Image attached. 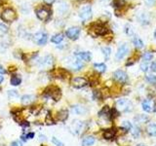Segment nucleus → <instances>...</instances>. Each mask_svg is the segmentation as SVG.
I'll return each instance as SVG.
<instances>
[{
    "label": "nucleus",
    "instance_id": "17",
    "mask_svg": "<svg viewBox=\"0 0 156 146\" xmlns=\"http://www.w3.org/2000/svg\"><path fill=\"white\" fill-rule=\"evenodd\" d=\"M99 116L100 117H105V118H107V119H111V110L109 109V107L108 106H105L104 108L100 111Z\"/></svg>",
    "mask_w": 156,
    "mask_h": 146
},
{
    "label": "nucleus",
    "instance_id": "34",
    "mask_svg": "<svg viewBox=\"0 0 156 146\" xmlns=\"http://www.w3.org/2000/svg\"><path fill=\"white\" fill-rule=\"evenodd\" d=\"M146 80H147L151 84H156V75L153 74H148L146 76Z\"/></svg>",
    "mask_w": 156,
    "mask_h": 146
},
{
    "label": "nucleus",
    "instance_id": "49",
    "mask_svg": "<svg viewBox=\"0 0 156 146\" xmlns=\"http://www.w3.org/2000/svg\"><path fill=\"white\" fill-rule=\"evenodd\" d=\"M155 146H156V145H155Z\"/></svg>",
    "mask_w": 156,
    "mask_h": 146
},
{
    "label": "nucleus",
    "instance_id": "23",
    "mask_svg": "<svg viewBox=\"0 0 156 146\" xmlns=\"http://www.w3.org/2000/svg\"><path fill=\"white\" fill-rule=\"evenodd\" d=\"M94 143H95V138L93 137V136H86V137L82 141L83 146H91Z\"/></svg>",
    "mask_w": 156,
    "mask_h": 146
},
{
    "label": "nucleus",
    "instance_id": "24",
    "mask_svg": "<svg viewBox=\"0 0 156 146\" xmlns=\"http://www.w3.org/2000/svg\"><path fill=\"white\" fill-rule=\"evenodd\" d=\"M82 67H83V62H82V61L78 60V58L73 61V63L71 64V68L74 70H80Z\"/></svg>",
    "mask_w": 156,
    "mask_h": 146
},
{
    "label": "nucleus",
    "instance_id": "35",
    "mask_svg": "<svg viewBox=\"0 0 156 146\" xmlns=\"http://www.w3.org/2000/svg\"><path fill=\"white\" fill-rule=\"evenodd\" d=\"M140 70H141V71L146 72V71L148 70V62H146V61H143V62L140 63Z\"/></svg>",
    "mask_w": 156,
    "mask_h": 146
},
{
    "label": "nucleus",
    "instance_id": "43",
    "mask_svg": "<svg viewBox=\"0 0 156 146\" xmlns=\"http://www.w3.org/2000/svg\"><path fill=\"white\" fill-rule=\"evenodd\" d=\"M5 73H6V70H5V68L2 65H0V75L5 74Z\"/></svg>",
    "mask_w": 156,
    "mask_h": 146
},
{
    "label": "nucleus",
    "instance_id": "41",
    "mask_svg": "<svg viewBox=\"0 0 156 146\" xmlns=\"http://www.w3.org/2000/svg\"><path fill=\"white\" fill-rule=\"evenodd\" d=\"M150 69L152 70L153 72H156V61H153L152 63H151V65H150Z\"/></svg>",
    "mask_w": 156,
    "mask_h": 146
},
{
    "label": "nucleus",
    "instance_id": "36",
    "mask_svg": "<svg viewBox=\"0 0 156 146\" xmlns=\"http://www.w3.org/2000/svg\"><path fill=\"white\" fill-rule=\"evenodd\" d=\"M52 142L55 144V145H57V146H65L62 141H60V140H58V138H56V137H52Z\"/></svg>",
    "mask_w": 156,
    "mask_h": 146
},
{
    "label": "nucleus",
    "instance_id": "16",
    "mask_svg": "<svg viewBox=\"0 0 156 146\" xmlns=\"http://www.w3.org/2000/svg\"><path fill=\"white\" fill-rule=\"evenodd\" d=\"M57 118L58 121L65 122L68 118V111L66 109H62L57 113Z\"/></svg>",
    "mask_w": 156,
    "mask_h": 146
},
{
    "label": "nucleus",
    "instance_id": "15",
    "mask_svg": "<svg viewBox=\"0 0 156 146\" xmlns=\"http://www.w3.org/2000/svg\"><path fill=\"white\" fill-rule=\"evenodd\" d=\"M22 103L23 105H29L34 102L35 100V96H32V95H24L22 96Z\"/></svg>",
    "mask_w": 156,
    "mask_h": 146
},
{
    "label": "nucleus",
    "instance_id": "18",
    "mask_svg": "<svg viewBox=\"0 0 156 146\" xmlns=\"http://www.w3.org/2000/svg\"><path fill=\"white\" fill-rule=\"evenodd\" d=\"M72 112L77 115H83L87 112V109L82 105H74L72 106Z\"/></svg>",
    "mask_w": 156,
    "mask_h": 146
},
{
    "label": "nucleus",
    "instance_id": "3",
    "mask_svg": "<svg viewBox=\"0 0 156 146\" xmlns=\"http://www.w3.org/2000/svg\"><path fill=\"white\" fill-rule=\"evenodd\" d=\"M116 109L120 112H131L133 110V103L126 99H121L116 101Z\"/></svg>",
    "mask_w": 156,
    "mask_h": 146
},
{
    "label": "nucleus",
    "instance_id": "46",
    "mask_svg": "<svg viewBox=\"0 0 156 146\" xmlns=\"http://www.w3.org/2000/svg\"><path fill=\"white\" fill-rule=\"evenodd\" d=\"M3 80H4V77L2 76V75H0V84L3 82Z\"/></svg>",
    "mask_w": 156,
    "mask_h": 146
},
{
    "label": "nucleus",
    "instance_id": "19",
    "mask_svg": "<svg viewBox=\"0 0 156 146\" xmlns=\"http://www.w3.org/2000/svg\"><path fill=\"white\" fill-rule=\"evenodd\" d=\"M116 134L115 130H112V129H108V130H105L104 131V138L105 139H111L114 137V135Z\"/></svg>",
    "mask_w": 156,
    "mask_h": 146
},
{
    "label": "nucleus",
    "instance_id": "37",
    "mask_svg": "<svg viewBox=\"0 0 156 146\" xmlns=\"http://www.w3.org/2000/svg\"><path fill=\"white\" fill-rule=\"evenodd\" d=\"M0 31L3 32V33L8 32V27L5 26V24H3L2 23H0Z\"/></svg>",
    "mask_w": 156,
    "mask_h": 146
},
{
    "label": "nucleus",
    "instance_id": "22",
    "mask_svg": "<svg viewBox=\"0 0 156 146\" xmlns=\"http://www.w3.org/2000/svg\"><path fill=\"white\" fill-rule=\"evenodd\" d=\"M63 37H65V35L62 33H57L51 38V41L55 44H60L63 40Z\"/></svg>",
    "mask_w": 156,
    "mask_h": 146
},
{
    "label": "nucleus",
    "instance_id": "13",
    "mask_svg": "<svg viewBox=\"0 0 156 146\" xmlns=\"http://www.w3.org/2000/svg\"><path fill=\"white\" fill-rule=\"evenodd\" d=\"M54 63V57L52 56H46L44 58H42V61H40V66L44 67V68H49L53 65Z\"/></svg>",
    "mask_w": 156,
    "mask_h": 146
},
{
    "label": "nucleus",
    "instance_id": "10",
    "mask_svg": "<svg viewBox=\"0 0 156 146\" xmlns=\"http://www.w3.org/2000/svg\"><path fill=\"white\" fill-rule=\"evenodd\" d=\"M88 81L84 77H74L71 80V85L76 88V89H81V88L87 86Z\"/></svg>",
    "mask_w": 156,
    "mask_h": 146
},
{
    "label": "nucleus",
    "instance_id": "14",
    "mask_svg": "<svg viewBox=\"0 0 156 146\" xmlns=\"http://www.w3.org/2000/svg\"><path fill=\"white\" fill-rule=\"evenodd\" d=\"M76 57L80 61H90L92 58V55L90 52H79L75 54Z\"/></svg>",
    "mask_w": 156,
    "mask_h": 146
},
{
    "label": "nucleus",
    "instance_id": "11",
    "mask_svg": "<svg viewBox=\"0 0 156 146\" xmlns=\"http://www.w3.org/2000/svg\"><path fill=\"white\" fill-rule=\"evenodd\" d=\"M141 107L145 112H148V113L155 111V103L152 99H144L141 102Z\"/></svg>",
    "mask_w": 156,
    "mask_h": 146
},
{
    "label": "nucleus",
    "instance_id": "8",
    "mask_svg": "<svg viewBox=\"0 0 156 146\" xmlns=\"http://www.w3.org/2000/svg\"><path fill=\"white\" fill-rule=\"evenodd\" d=\"M113 79L120 83V84H125V83L128 81V75H127V73L123 70L121 69H118L114 71L113 73Z\"/></svg>",
    "mask_w": 156,
    "mask_h": 146
},
{
    "label": "nucleus",
    "instance_id": "29",
    "mask_svg": "<svg viewBox=\"0 0 156 146\" xmlns=\"http://www.w3.org/2000/svg\"><path fill=\"white\" fill-rule=\"evenodd\" d=\"M141 57H143V61L149 62V61L153 58V54H152V53H150V52H145Z\"/></svg>",
    "mask_w": 156,
    "mask_h": 146
},
{
    "label": "nucleus",
    "instance_id": "42",
    "mask_svg": "<svg viewBox=\"0 0 156 146\" xmlns=\"http://www.w3.org/2000/svg\"><path fill=\"white\" fill-rule=\"evenodd\" d=\"M26 135H27V139H31V138L34 137V133H32V131H31V133H28Z\"/></svg>",
    "mask_w": 156,
    "mask_h": 146
},
{
    "label": "nucleus",
    "instance_id": "7",
    "mask_svg": "<svg viewBox=\"0 0 156 146\" xmlns=\"http://www.w3.org/2000/svg\"><path fill=\"white\" fill-rule=\"evenodd\" d=\"M79 17L83 22H87L92 18V8L89 5L83 6L79 11Z\"/></svg>",
    "mask_w": 156,
    "mask_h": 146
},
{
    "label": "nucleus",
    "instance_id": "25",
    "mask_svg": "<svg viewBox=\"0 0 156 146\" xmlns=\"http://www.w3.org/2000/svg\"><path fill=\"white\" fill-rule=\"evenodd\" d=\"M94 67L99 73H104L106 70V65L105 63H95Z\"/></svg>",
    "mask_w": 156,
    "mask_h": 146
},
{
    "label": "nucleus",
    "instance_id": "33",
    "mask_svg": "<svg viewBox=\"0 0 156 146\" xmlns=\"http://www.w3.org/2000/svg\"><path fill=\"white\" fill-rule=\"evenodd\" d=\"M45 122L47 125H54L55 124V121L52 118V115L50 113H48L47 116H46V119H45Z\"/></svg>",
    "mask_w": 156,
    "mask_h": 146
},
{
    "label": "nucleus",
    "instance_id": "26",
    "mask_svg": "<svg viewBox=\"0 0 156 146\" xmlns=\"http://www.w3.org/2000/svg\"><path fill=\"white\" fill-rule=\"evenodd\" d=\"M133 43H134V45H135V47L136 49H141V48H144V46L143 40H141V39L139 38V37H135L133 39Z\"/></svg>",
    "mask_w": 156,
    "mask_h": 146
},
{
    "label": "nucleus",
    "instance_id": "40",
    "mask_svg": "<svg viewBox=\"0 0 156 146\" xmlns=\"http://www.w3.org/2000/svg\"><path fill=\"white\" fill-rule=\"evenodd\" d=\"M10 146H23V144H22L21 141L15 140V141H13V142L11 143V145H10Z\"/></svg>",
    "mask_w": 156,
    "mask_h": 146
},
{
    "label": "nucleus",
    "instance_id": "38",
    "mask_svg": "<svg viewBox=\"0 0 156 146\" xmlns=\"http://www.w3.org/2000/svg\"><path fill=\"white\" fill-rule=\"evenodd\" d=\"M8 96H9L10 99H12L13 96H18L19 95H18V92H17L16 91H9Z\"/></svg>",
    "mask_w": 156,
    "mask_h": 146
},
{
    "label": "nucleus",
    "instance_id": "32",
    "mask_svg": "<svg viewBox=\"0 0 156 146\" xmlns=\"http://www.w3.org/2000/svg\"><path fill=\"white\" fill-rule=\"evenodd\" d=\"M131 134L135 138H138L140 136V129L138 128V127H133V128L131 129Z\"/></svg>",
    "mask_w": 156,
    "mask_h": 146
},
{
    "label": "nucleus",
    "instance_id": "5",
    "mask_svg": "<svg viewBox=\"0 0 156 146\" xmlns=\"http://www.w3.org/2000/svg\"><path fill=\"white\" fill-rule=\"evenodd\" d=\"M91 29H92V31L94 32V34L96 36H104L107 32H108V29H107V27L105 26L104 23H93L91 26Z\"/></svg>",
    "mask_w": 156,
    "mask_h": 146
},
{
    "label": "nucleus",
    "instance_id": "48",
    "mask_svg": "<svg viewBox=\"0 0 156 146\" xmlns=\"http://www.w3.org/2000/svg\"><path fill=\"white\" fill-rule=\"evenodd\" d=\"M154 37H155V39H156V30L154 31Z\"/></svg>",
    "mask_w": 156,
    "mask_h": 146
},
{
    "label": "nucleus",
    "instance_id": "9",
    "mask_svg": "<svg viewBox=\"0 0 156 146\" xmlns=\"http://www.w3.org/2000/svg\"><path fill=\"white\" fill-rule=\"evenodd\" d=\"M66 35L67 38H69L70 40H77L78 37L80 35V28L77 26L69 27L66 31Z\"/></svg>",
    "mask_w": 156,
    "mask_h": 146
},
{
    "label": "nucleus",
    "instance_id": "20",
    "mask_svg": "<svg viewBox=\"0 0 156 146\" xmlns=\"http://www.w3.org/2000/svg\"><path fill=\"white\" fill-rule=\"evenodd\" d=\"M146 133L151 136L156 135V123L149 124L147 127H146Z\"/></svg>",
    "mask_w": 156,
    "mask_h": 146
},
{
    "label": "nucleus",
    "instance_id": "2",
    "mask_svg": "<svg viewBox=\"0 0 156 146\" xmlns=\"http://www.w3.org/2000/svg\"><path fill=\"white\" fill-rule=\"evenodd\" d=\"M1 19L5 23H13L18 19L17 13L12 8H7L1 13Z\"/></svg>",
    "mask_w": 156,
    "mask_h": 146
},
{
    "label": "nucleus",
    "instance_id": "12",
    "mask_svg": "<svg viewBox=\"0 0 156 146\" xmlns=\"http://www.w3.org/2000/svg\"><path fill=\"white\" fill-rule=\"evenodd\" d=\"M129 50H130V48L128 46V44H122V45L118 48V50H117L116 58L117 60H122V58L129 53Z\"/></svg>",
    "mask_w": 156,
    "mask_h": 146
},
{
    "label": "nucleus",
    "instance_id": "6",
    "mask_svg": "<svg viewBox=\"0 0 156 146\" xmlns=\"http://www.w3.org/2000/svg\"><path fill=\"white\" fill-rule=\"evenodd\" d=\"M32 40H33L34 43L37 44V45L43 46V45H45V44L47 43L48 35H47V33L44 32V31H38L33 35Z\"/></svg>",
    "mask_w": 156,
    "mask_h": 146
},
{
    "label": "nucleus",
    "instance_id": "4",
    "mask_svg": "<svg viewBox=\"0 0 156 146\" xmlns=\"http://www.w3.org/2000/svg\"><path fill=\"white\" fill-rule=\"evenodd\" d=\"M45 95L48 97H51V99H53L55 101H58V99H61L62 92H61V90L58 89V87H56V86H50V87H48L47 89L45 90Z\"/></svg>",
    "mask_w": 156,
    "mask_h": 146
},
{
    "label": "nucleus",
    "instance_id": "47",
    "mask_svg": "<svg viewBox=\"0 0 156 146\" xmlns=\"http://www.w3.org/2000/svg\"><path fill=\"white\" fill-rule=\"evenodd\" d=\"M136 146H145V145H144V144H138Z\"/></svg>",
    "mask_w": 156,
    "mask_h": 146
},
{
    "label": "nucleus",
    "instance_id": "30",
    "mask_svg": "<svg viewBox=\"0 0 156 146\" xmlns=\"http://www.w3.org/2000/svg\"><path fill=\"white\" fill-rule=\"evenodd\" d=\"M121 128L123 129L125 131H128V130H131V129L133 128V126H132V124L129 121H124V122H122Z\"/></svg>",
    "mask_w": 156,
    "mask_h": 146
},
{
    "label": "nucleus",
    "instance_id": "44",
    "mask_svg": "<svg viewBox=\"0 0 156 146\" xmlns=\"http://www.w3.org/2000/svg\"><path fill=\"white\" fill-rule=\"evenodd\" d=\"M54 1H55V0H44V2L47 3L48 5H51Z\"/></svg>",
    "mask_w": 156,
    "mask_h": 146
},
{
    "label": "nucleus",
    "instance_id": "1",
    "mask_svg": "<svg viewBox=\"0 0 156 146\" xmlns=\"http://www.w3.org/2000/svg\"><path fill=\"white\" fill-rule=\"evenodd\" d=\"M35 14L37 18L40 19L41 22L47 23L49 19H51L52 10L49 6H44V5H42V6H40L35 10Z\"/></svg>",
    "mask_w": 156,
    "mask_h": 146
},
{
    "label": "nucleus",
    "instance_id": "28",
    "mask_svg": "<svg viewBox=\"0 0 156 146\" xmlns=\"http://www.w3.org/2000/svg\"><path fill=\"white\" fill-rule=\"evenodd\" d=\"M126 4L125 0H113V7L118 10V9H122L124 7V5Z\"/></svg>",
    "mask_w": 156,
    "mask_h": 146
},
{
    "label": "nucleus",
    "instance_id": "39",
    "mask_svg": "<svg viewBox=\"0 0 156 146\" xmlns=\"http://www.w3.org/2000/svg\"><path fill=\"white\" fill-rule=\"evenodd\" d=\"M94 99H101V92H98V91H95L94 92Z\"/></svg>",
    "mask_w": 156,
    "mask_h": 146
},
{
    "label": "nucleus",
    "instance_id": "45",
    "mask_svg": "<svg viewBox=\"0 0 156 146\" xmlns=\"http://www.w3.org/2000/svg\"><path fill=\"white\" fill-rule=\"evenodd\" d=\"M22 139H23V141H27V135L23 134V135H22Z\"/></svg>",
    "mask_w": 156,
    "mask_h": 146
},
{
    "label": "nucleus",
    "instance_id": "21",
    "mask_svg": "<svg viewBox=\"0 0 156 146\" xmlns=\"http://www.w3.org/2000/svg\"><path fill=\"white\" fill-rule=\"evenodd\" d=\"M10 83L12 86H19L22 83V78L19 75H12L11 79H10Z\"/></svg>",
    "mask_w": 156,
    "mask_h": 146
},
{
    "label": "nucleus",
    "instance_id": "27",
    "mask_svg": "<svg viewBox=\"0 0 156 146\" xmlns=\"http://www.w3.org/2000/svg\"><path fill=\"white\" fill-rule=\"evenodd\" d=\"M149 120V118L147 116L145 115H138L135 118V121L136 122V124H143V123H145V122H147Z\"/></svg>",
    "mask_w": 156,
    "mask_h": 146
},
{
    "label": "nucleus",
    "instance_id": "31",
    "mask_svg": "<svg viewBox=\"0 0 156 146\" xmlns=\"http://www.w3.org/2000/svg\"><path fill=\"white\" fill-rule=\"evenodd\" d=\"M101 51H102V54H104L105 57L106 58V60H108L110 55H111V49L109 47H104L101 49Z\"/></svg>",
    "mask_w": 156,
    "mask_h": 146
}]
</instances>
